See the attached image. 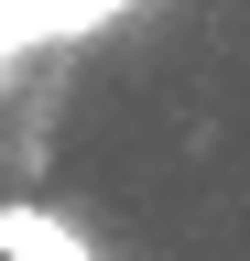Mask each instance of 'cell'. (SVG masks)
I'll list each match as a JSON object with an SVG mask.
<instances>
[{"label": "cell", "instance_id": "7a4b0ae2", "mask_svg": "<svg viewBox=\"0 0 250 261\" xmlns=\"http://www.w3.org/2000/svg\"><path fill=\"white\" fill-rule=\"evenodd\" d=\"M87 261H109V250H87Z\"/></svg>", "mask_w": 250, "mask_h": 261}, {"label": "cell", "instance_id": "6da1fadb", "mask_svg": "<svg viewBox=\"0 0 250 261\" xmlns=\"http://www.w3.org/2000/svg\"><path fill=\"white\" fill-rule=\"evenodd\" d=\"M98 240L66 218V207H44V196H0V261H87Z\"/></svg>", "mask_w": 250, "mask_h": 261}]
</instances>
